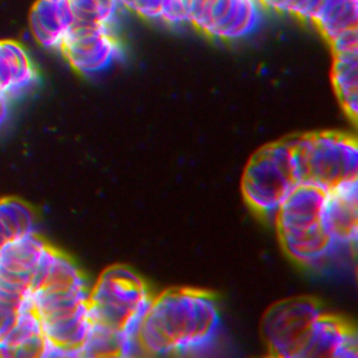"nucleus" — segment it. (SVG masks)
<instances>
[{
  "label": "nucleus",
  "mask_w": 358,
  "mask_h": 358,
  "mask_svg": "<svg viewBox=\"0 0 358 358\" xmlns=\"http://www.w3.org/2000/svg\"><path fill=\"white\" fill-rule=\"evenodd\" d=\"M76 24L110 25L119 8L117 0H71Z\"/></svg>",
  "instance_id": "nucleus-17"
},
{
  "label": "nucleus",
  "mask_w": 358,
  "mask_h": 358,
  "mask_svg": "<svg viewBox=\"0 0 358 358\" xmlns=\"http://www.w3.org/2000/svg\"><path fill=\"white\" fill-rule=\"evenodd\" d=\"M299 185L292 138L260 147L249 158L241 179L245 201L257 213L274 215Z\"/></svg>",
  "instance_id": "nucleus-5"
},
{
  "label": "nucleus",
  "mask_w": 358,
  "mask_h": 358,
  "mask_svg": "<svg viewBox=\"0 0 358 358\" xmlns=\"http://www.w3.org/2000/svg\"><path fill=\"white\" fill-rule=\"evenodd\" d=\"M326 192L299 183L274 213L284 250L301 263L326 257L336 245L324 227Z\"/></svg>",
  "instance_id": "nucleus-3"
},
{
  "label": "nucleus",
  "mask_w": 358,
  "mask_h": 358,
  "mask_svg": "<svg viewBox=\"0 0 358 358\" xmlns=\"http://www.w3.org/2000/svg\"><path fill=\"white\" fill-rule=\"evenodd\" d=\"M36 81L25 49L14 41H0V90L7 95L27 91Z\"/></svg>",
  "instance_id": "nucleus-13"
},
{
  "label": "nucleus",
  "mask_w": 358,
  "mask_h": 358,
  "mask_svg": "<svg viewBox=\"0 0 358 358\" xmlns=\"http://www.w3.org/2000/svg\"><path fill=\"white\" fill-rule=\"evenodd\" d=\"M10 239H13V235L1 225V222H0V248L7 242V241H10Z\"/></svg>",
  "instance_id": "nucleus-23"
},
{
  "label": "nucleus",
  "mask_w": 358,
  "mask_h": 358,
  "mask_svg": "<svg viewBox=\"0 0 358 358\" xmlns=\"http://www.w3.org/2000/svg\"><path fill=\"white\" fill-rule=\"evenodd\" d=\"M322 309L309 298L295 296L271 305L262 319V336L270 355L301 358Z\"/></svg>",
  "instance_id": "nucleus-6"
},
{
  "label": "nucleus",
  "mask_w": 358,
  "mask_h": 358,
  "mask_svg": "<svg viewBox=\"0 0 358 358\" xmlns=\"http://www.w3.org/2000/svg\"><path fill=\"white\" fill-rule=\"evenodd\" d=\"M322 0H287L285 11L299 17L301 20L312 22Z\"/></svg>",
  "instance_id": "nucleus-19"
},
{
  "label": "nucleus",
  "mask_w": 358,
  "mask_h": 358,
  "mask_svg": "<svg viewBox=\"0 0 358 358\" xmlns=\"http://www.w3.org/2000/svg\"><path fill=\"white\" fill-rule=\"evenodd\" d=\"M164 1L165 0H133L129 10L145 20H161Z\"/></svg>",
  "instance_id": "nucleus-20"
},
{
  "label": "nucleus",
  "mask_w": 358,
  "mask_h": 358,
  "mask_svg": "<svg viewBox=\"0 0 358 358\" xmlns=\"http://www.w3.org/2000/svg\"><path fill=\"white\" fill-rule=\"evenodd\" d=\"M60 52L70 66L81 74L106 70L122 55L110 25L76 24L64 39Z\"/></svg>",
  "instance_id": "nucleus-7"
},
{
  "label": "nucleus",
  "mask_w": 358,
  "mask_h": 358,
  "mask_svg": "<svg viewBox=\"0 0 358 358\" xmlns=\"http://www.w3.org/2000/svg\"><path fill=\"white\" fill-rule=\"evenodd\" d=\"M312 22L327 38L358 28V0H322Z\"/></svg>",
  "instance_id": "nucleus-15"
},
{
  "label": "nucleus",
  "mask_w": 358,
  "mask_h": 358,
  "mask_svg": "<svg viewBox=\"0 0 358 358\" xmlns=\"http://www.w3.org/2000/svg\"><path fill=\"white\" fill-rule=\"evenodd\" d=\"M0 222L13 238L35 232V222L31 210L15 199L0 200Z\"/></svg>",
  "instance_id": "nucleus-16"
},
{
  "label": "nucleus",
  "mask_w": 358,
  "mask_h": 358,
  "mask_svg": "<svg viewBox=\"0 0 358 358\" xmlns=\"http://www.w3.org/2000/svg\"><path fill=\"white\" fill-rule=\"evenodd\" d=\"M299 183L323 192L358 183L357 141L337 131H315L292 137Z\"/></svg>",
  "instance_id": "nucleus-4"
},
{
  "label": "nucleus",
  "mask_w": 358,
  "mask_h": 358,
  "mask_svg": "<svg viewBox=\"0 0 358 358\" xmlns=\"http://www.w3.org/2000/svg\"><path fill=\"white\" fill-rule=\"evenodd\" d=\"M143 280L124 266H110L90 289L91 333L81 357L138 354L136 333L151 302Z\"/></svg>",
  "instance_id": "nucleus-1"
},
{
  "label": "nucleus",
  "mask_w": 358,
  "mask_h": 358,
  "mask_svg": "<svg viewBox=\"0 0 358 358\" xmlns=\"http://www.w3.org/2000/svg\"><path fill=\"white\" fill-rule=\"evenodd\" d=\"M131 1L133 0H117V3H119V6L122 7V8H130V4H131Z\"/></svg>",
  "instance_id": "nucleus-24"
},
{
  "label": "nucleus",
  "mask_w": 358,
  "mask_h": 358,
  "mask_svg": "<svg viewBox=\"0 0 358 358\" xmlns=\"http://www.w3.org/2000/svg\"><path fill=\"white\" fill-rule=\"evenodd\" d=\"M45 336L38 315L32 309L31 295L17 310L15 320L4 337L0 338V357L29 358L42 357Z\"/></svg>",
  "instance_id": "nucleus-12"
},
{
  "label": "nucleus",
  "mask_w": 358,
  "mask_h": 358,
  "mask_svg": "<svg viewBox=\"0 0 358 358\" xmlns=\"http://www.w3.org/2000/svg\"><path fill=\"white\" fill-rule=\"evenodd\" d=\"M220 315L211 295L200 289L171 288L151 299L136 333L137 352L186 354L208 345Z\"/></svg>",
  "instance_id": "nucleus-2"
},
{
  "label": "nucleus",
  "mask_w": 358,
  "mask_h": 358,
  "mask_svg": "<svg viewBox=\"0 0 358 358\" xmlns=\"http://www.w3.org/2000/svg\"><path fill=\"white\" fill-rule=\"evenodd\" d=\"M74 25L71 0H36L31 8V32L35 41L46 49L60 50Z\"/></svg>",
  "instance_id": "nucleus-10"
},
{
  "label": "nucleus",
  "mask_w": 358,
  "mask_h": 358,
  "mask_svg": "<svg viewBox=\"0 0 358 358\" xmlns=\"http://www.w3.org/2000/svg\"><path fill=\"white\" fill-rule=\"evenodd\" d=\"M357 337L340 317L324 313L316 317L301 358H357Z\"/></svg>",
  "instance_id": "nucleus-9"
},
{
  "label": "nucleus",
  "mask_w": 358,
  "mask_h": 358,
  "mask_svg": "<svg viewBox=\"0 0 358 358\" xmlns=\"http://www.w3.org/2000/svg\"><path fill=\"white\" fill-rule=\"evenodd\" d=\"M257 0H204L190 18L200 32L225 41L243 38L260 22Z\"/></svg>",
  "instance_id": "nucleus-8"
},
{
  "label": "nucleus",
  "mask_w": 358,
  "mask_h": 358,
  "mask_svg": "<svg viewBox=\"0 0 358 358\" xmlns=\"http://www.w3.org/2000/svg\"><path fill=\"white\" fill-rule=\"evenodd\" d=\"M18 309L20 308L17 305H13V303H10V302H7V301L0 298V326L6 322V319H8L10 316L15 315Z\"/></svg>",
  "instance_id": "nucleus-21"
},
{
  "label": "nucleus",
  "mask_w": 358,
  "mask_h": 358,
  "mask_svg": "<svg viewBox=\"0 0 358 358\" xmlns=\"http://www.w3.org/2000/svg\"><path fill=\"white\" fill-rule=\"evenodd\" d=\"M192 0H165L161 21L169 24L189 22Z\"/></svg>",
  "instance_id": "nucleus-18"
},
{
  "label": "nucleus",
  "mask_w": 358,
  "mask_h": 358,
  "mask_svg": "<svg viewBox=\"0 0 358 358\" xmlns=\"http://www.w3.org/2000/svg\"><path fill=\"white\" fill-rule=\"evenodd\" d=\"M331 83L344 110L355 120L358 113V50L333 53Z\"/></svg>",
  "instance_id": "nucleus-14"
},
{
  "label": "nucleus",
  "mask_w": 358,
  "mask_h": 358,
  "mask_svg": "<svg viewBox=\"0 0 358 358\" xmlns=\"http://www.w3.org/2000/svg\"><path fill=\"white\" fill-rule=\"evenodd\" d=\"M323 218L336 246H354L358 238V183L326 192Z\"/></svg>",
  "instance_id": "nucleus-11"
},
{
  "label": "nucleus",
  "mask_w": 358,
  "mask_h": 358,
  "mask_svg": "<svg viewBox=\"0 0 358 358\" xmlns=\"http://www.w3.org/2000/svg\"><path fill=\"white\" fill-rule=\"evenodd\" d=\"M7 99H3L0 101V127L4 124L6 119H7V115H8V103H7Z\"/></svg>",
  "instance_id": "nucleus-22"
}]
</instances>
